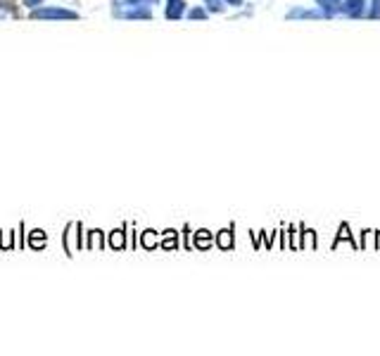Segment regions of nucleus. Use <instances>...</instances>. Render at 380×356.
Instances as JSON below:
<instances>
[{
  "instance_id": "1",
  "label": "nucleus",
  "mask_w": 380,
  "mask_h": 356,
  "mask_svg": "<svg viewBox=\"0 0 380 356\" xmlns=\"http://www.w3.org/2000/svg\"><path fill=\"white\" fill-rule=\"evenodd\" d=\"M31 19H48V22H76L79 12L67 8H58V5H41V8L31 10Z\"/></svg>"
},
{
  "instance_id": "2",
  "label": "nucleus",
  "mask_w": 380,
  "mask_h": 356,
  "mask_svg": "<svg viewBox=\"0 0 380 356\" xmlns=\"http://www.w3.org/2000/svg\"><path fill=\"white\" fill-rule=\"evenodd\" d=\"M112 12H115L117 19H140V22H150L152 19V10L150 8H138V5H122L117 0L115 5H112Z\"/></svg>"
},
{
  "instance_id": "3",
  "label": "nucleus",
  "mask_w": 380,
  "mask_h": 356,
  "mask_svg": "<svg viewBox=\"0 0 380 356\" xmlns=\"http://www.w3.org/2000/svg\"><path fill=\"white\" fill-rule=\"evenodd\" d=\"M185 12H188V8H185V0H167V5H164V17H167L169 22L183 19Z\"/></svg>"
},
{
  "instance_id": "4",
  "label": "nucleus",
  "mask_w": 380,
  "mask_h": 356,
  "mask_svg": "<svg viewBox=\"0 0 380 356\" xmlns=\"http://www.w3.org/2000/svg\"><path fill=\"white\" fill-rule=\"evenodd\" d=\"M15 17H17V10L13 8V3L0 0V19H15Z\"/></svg>"
},
{
  "instance_id": "5",
  "label": "nucleus",
  "mask_w": 380,
  "mask_h": 356,
  "mask_svg": "<svg viewBox=\"0 0 380 356\" xmlns=\"http://www.w3.org/2000/svg\"><path fill=\"white\" fill-rule=\"evenodd\" d=\"M124 3L129 5H138V8H155V5H160V0H124Z\"/></svg>"
},
{
  "instance_id": "6",
  "label": "nucleus",
  "mask_w": 380,
  "mask_h": 356,
  "mask_svg": "<svg viewBox=\"0 0 380 356\" xmlns=\"http://www.w3.org/2000/svg\"><path fill=\"white\" fill-rule=\"evenodd\" d=\"M205 5L212 12H221V10H224V0H205Z\"/></svg>"
},
{
  "instance_id": "7",
  "label": "nucleus",
  "mask_w": 380,
  "mask_h": 356,
  "mask_svg": "<svg viewBox=\"0 0 380 356\" xmlns=\"http://www.w3.org/2000/svg\"><path fill=\"white\" fill-rule=\"evenodd\" d=\"M190 17V19H207V10H202V8H195V10H190V12H185Z\"/></svg>"
},
{
  "instance_id": "8",
  "label": "nucleus",
  "mask_w": 380,
  "mask_h": 356,
  "mask_svg": "<svg viewBox=\"0 0 380 356\" xmlns=\"http://www.w3.org/2000/svg\"><path fill=\"white\" fill-rule=\"evenodd\" d=\"M22 3H24L29 10H33V8H41V5H43V0H22Z\"/></svg>"
},
{
  "instance_id": "9",
  "label": "nucleus",
  "mask_w": 380,
  "mask_h": 356,
  "mask_svg": "<svg viewBox=\"0 0 380 356\" xmlns=\"http://www.w3.org/2000/svg\"><path fill=\"white\" fill-rule=\"evenodd\" d=\"M112 245H115V247H122V245H124V240H122V230H117V233L112 235Z\"/></svg>"
},
{
  "instance_id": "10",
  "label": "nucleus",
  "mask_w": 380,
  "mask_h": 356,
  "mask_svg": "<svg viewBox=\"0 0 380 356\" xmlns=\"http://www.w3.org/2000/svg\"><path fill=\"white\" fill-rule=\"evenodd\" d=\"M229 3H231V5H238V3H240V0H229Z\"/></svg>"
}]
</instances>
